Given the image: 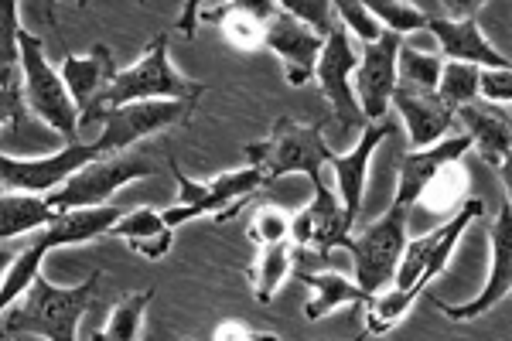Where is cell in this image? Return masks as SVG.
I'll return each instance as SVG.
<instances>
[{"label": "cell", "instance_id": "cell-1", "mask_svg": "<svg viewBox=\"0 0 512 341\" xmlns=\"http://www.w3.org/2000/svg\"><path fill=\"white\" fill-rule=\"evenodd\" d=\"M482 215H485V202L468 198L441 229H431L427 236L407 239V249H403V256H400L393 284L373 294L366 301V307H362V311H366V335H386V331H393L396 324L407 318L410 307L417 304V297L427 294L434 277L444 273V266H448L451 253L458 249L468 226H472L475 219H482Z\"/></svg>", "mask_w": 512, "mask_h": 341}, {"label": "cell", "instance_id": "cell-2", "mask_svg": "<svg viewBox=\"0 0 512 341\" xmlns=\"http://www.w3.org/2000/svg\"><path fill=\"white\" fill-rule=\"evenodd\" d=\"M103 273L93 270L79 287H55L45 277L31 280V287L0 314V338H45V341H79V324L93 307L96 287Z\"/></svg>", "mask_w": 512, "mask_h": 341}, {"label": "cell", "instance_id": "cell-3", "mask_svg": "<svg viewBox=\"0 0 512 341\" xmlns=\"http://www.w3.org/2000/svg\"><path fill=\"white\" fill-rule=\"evenodd\" d=\"M205 96L202 82L185 79L171 65V35L164 31L144 48V55L134 65L117 72V79L110 82L103 103L96 110V123H103V116L110 110H120L127 103H151V99H171V103H192Z\"/></svg>", "mask_w": 512, "mask_h": 341}, {"label": "cell", "instance_id": "cell-4", "mask_svg": "<svg viewBox=\"0 0 512 341\" xmlns=\"http://www.w3.org/2000/svg\"><path fill=\"white\" fill-rule=\"evenodd\" d=\"M328 140L321 123H297L280 116L274 130L263 140L246 144V164L263 174V185L284 178V174H308L311 185L321 181V168L328 164Z\"/></svg>", "mask_w": 512, "mask_h": 341}, {"label": "cell", "instance_id": "cell-5", "mask_svg": "<svg viewBox=\"0 0 512 341\" xmlns=\"http://www.w3.org/2000/svg\"><path fill=\"white\" fill-rule=\"evenodd\" d=\"M168 168L178 181V202L161 209V219H164V226L175 232L185 226V222L202 219V215H212L216 222H229L243 209L246 195L263 188V174L250 168V164L239 171L219 174V178H212V181H192L178 168V161H168Z\"/></svg>", "mask_w": 512, "mask_h": 341}, {"label": "cell", "instance_id": "cell-6", "mask_svg": "<svg viewBox=\"0 0 512 341\" xmlns=\"http://www.w3.org/2000/svg\"><path fill=\"white\" fill-rule=\"evenodd\" d=\"M18 45H21L18 86H21V96H24V110L35 113L45 127L59 130L65 140H72V144H76L79 110H76V103L69 99V89H65L62 76L52 69V65H48L41 38L21 31Z\"/></svg>", "mask_w": 512, "mask_h": 341}, {"label": "cell", "instance_id": "cell-7", "mask_svg": "<svg viewBox=\"0 0 512 341\" xmlns=\"http://www.w3.org/2000/svg\"><path fill=\"white\" fill-rule=\"evenodd\" d=\"M407 215L410 209L400 205L393 198L390 209L379 215L376 222H369L359 236L345 239L342 249H349L355 256V284H359L366 294H379L393 284L396 266H400V256L407 249Z\"/></svg>", "mask_w": 512, "mask_h": 341}, {"label": "cell", "instance_id": "cell-8", "mask_svg": "<svg viewBox=\"0 0 512 341\" xmlns=\"http://www.w3.org/2000/svg\"><path fill=\"white\" fill-rule=\"evenodd\" d=\"M158 174V164L147 154L127 151V154H110V157H96L93 164H86L79 174H72L69 181L48 195L55 212H69V209H103L113 195L130 185L137 178H151Z\"/></svg>", "mask_w": 512, "mask_h": 341}, {"label": "cell", "instance_id": "cell-9", "mask_svg": "<svg viewBox=\"0 0 512 341\" xmlns=\"http://www.w3.org/2000/svg\"><path fill=\"white\" fill-rule=\"evenodd\" d=\"M195 113L192 103H171V99H151V103H127L120 110H110L99 123V137L93 140L99 157L110 154H127L130 147L140 144L147 137L181 127L188 116Z\"/></svg>", "mask_w": 512, "mask_h": 341}, {"label": "cell", "instance_id": "cell-10", "mask_svg": "<svg viewBox=\"0 0 512 341\" xmlns=\"http://www.w3.org/2000/svg\"><path fill=\"white\" fill-rule=\"evenodd\" d=\"M93 144H69L65 151L48 157H11L0 154V188L24 191V195H52L72 174H79L86 164L96 161Z\"/></svg>", "mask_w": 512, "mask_h": 341}, {"label": "cell", "instance_id": "cell-11", "mask_svg": "<svg viewBox=\"0 0 512 341\" xmlns=\"http://www.w3.org/2000/svg\"><path fill=\"white\" fill-rule=\"evenodd\" d=\"M355 65H359V58H355L352 38L342 31V24H335L332 35L325 38V48H321V55H318L315 79L321 82V93H325L338 127L345 133L352 127L355 130L366 127V120H362V113H359V103H355V93H352Z\"/></svg>", "mask_w": 512, "mask_h": 341}, {"label": "cell", "instance_id": "cell-12", "mask_svg": "<svg viewBox=\"0 0 512 341\" xmlns=\"http://www.w3.org/2000/svg\"><path fill=\"white\" fill-rule=\"evenodd\" d=\"M403 38L393 31H383V38L373 45H362L359 65L352 76V93L359 103V113L366 123H379L390 113V96L396 86V52H400Z\"/></svg>", "mask_w": 512, "mask_h": 341}, {"label": "cell", "instance_id": "cell-13", "mask_svg": "<svg viewBox=\"0 0 512 341\" xmlns=\"http://www.w3.org/2000/svg\"><path fill=\"white\" fill-rule=\"evenodd\" d=\"M489 249H492V270H489V284L482 287V294L475 301L465 304H444L434 301L437 311L448 314L451 321H475L482 314H492L495 304H502L509 297L512 287V209H509V191L506 202L499 205V215L489 226Z\"/></svg>", "mask_w": 512, "mask_h": 341}, {"label": "cell", "instance_id": "cell-14", "mask_svg": "<svg viewBox=\"0 0 512 341\" xmlns=\"http://www.w3.org/2000/svg\"><path fill=\"white\" fill-rule=\"evenodd\" d=\"M352 236V222L345 215L335 191H328L325 178L315 181V198L301 212L291 215V243L297 249H315L318 256L342 249Z\"/></svg>", "mask_w": 512, "mask_h": 341}, {"label": "cell", "instance_id": "cell-15", "mask_svg": "<svg viewBox=\"0 0 512 341\" xmlns=\"http://www.w3.org/2000/svg\"><path fill=\"white\" fill-rule=\"evenodd\" d=\"M263 48L277 52L284 58V69H287V86H308L315 79V65L318 55L325 48V38H318L311 28H304L294 14H287L284 7L274 4L267 18V31H263Z\"/></svg>", "mask_w": 512, "mask_h": 341}, {"label": "cell", "instance_id": "cell-16", "mask_svg": "<svg viewBox=\"0 0 512 341\" xmlns=\"http://www.w3.org/2000/svg\"><path fill=\"white\" fill-rule=\"evenodd\" d=\"M117 72L120 69H117V62H113V52L103 41L93 45L89 55H65L59 76L65 82V89H69V99L79 110V127L96 123V110H99V103H103L110 82L117 79Z\"/></svg>", "mask_w": 512, "mask_h": 341}, {"label": "cell", "instance_id": "cell-17", "mask_svg": "<svg viewBox=\"0 0 512 341\" xmlns=\"http://www.w3.org/2000/svg\"><path fill=\"white\" fill-rule=\"evenodd\" d=\"M390 106H396V113L407 123L410 147H414V151H427V147L441 144L454 127V110H448V106L441 103V96H437L434 89L396 82Z\"/></svg>", "mask_w": 512, "mask_h": 341}, {"label": "cell", "instance_id": "cell-18", "mask_svg": "<svg viewBox=\"0 0 512 341\" xmlns=\"http://www.w3.org/2000/svg\"><path fill=\"white\" fill-rule=\"evenodd\" d=\"M427 31L441 41V55L448 62L475 65V69H509V58L492 45L478 28V11L461 14V18H431L427 14Z\"/></svg>", "mask_w": 512, "mask_h": 341}, {"label": "cell", "instance_id": "cell-19", "mask_svg": "<svg viewBox=\"0 0 512 341\" xmlns=\"http://www.w3.org/2000/svg\"><path fill=\"white\" fill-rule=\"evenodd\" d=\"M454 127H461V137H468V144L475 147L489 168L502 174V185L509 191V154H512V130H509V113H492V106L472 103L454 110Z\"/></svg>", "mask_w": 512, "mask_h": 341}, {"label": "cell", "instance_id": "cell-20", "mask_svg": "<svg viewBox=\"0 0 512 341\" xmlns=\"http://www.w3.org/2000/svg\"><path fill=\"white\" fill-rule=\"evenodd\" d=\"M390 133H393V123H386V120L366 123V127H362L359 144H355L349 154H335L332 151V157H328V168H332L335 178H338V202H342V209H345V215H349L352 226H355V219H359V212H362L369 161H373L376 147L383 144Z\"/></svg>", "mask_w": 512, "mask_h": 341}, {"label": "cell", "instance_id": "cell-21", "mask_svg": "<svg viewBox=\"0 0 512 341\" xmlns=\"http://www.w3.org/2000/svg\"><path fill=\"white\" fill-rule=\"evenodd\" d=\"M468 151H472V144H468V137H461V133L458 137H444L441 144L427 147V151H410L400 164V178H396L393 198L400 205H407V209H414L420 191L431 185L444 168L458 164Z\"/></svg>", "mask_w": 512, "mask_h": 341}, {"label": "cell", "instance_id": "cell-22", "mask_svg": "<svg viewBox=\"0 0 512 341\" xmlns=\"http://www.w3.org/2000/svg\"><path fill=\"white\" fill-rule=\"evenodd\" d=\"M113 239H123L134 253L147 256V260H161L164 253L175 243V229L164 226L161 209H130L123 212L113 229L106 232Z\"/></svg>", "mask_w": 512, "mask_h": 341}, {"label": "cell", "instance_id": "cell-23", "mask_svg": "<svg viewBox=\"0 0 512 341\" xmlns=\"http://www.w3.org/2000/svg\"><path fill=\"white\" fill-rule=\"evenodd\" d=\"M301 284L311 287V301L304 304V318L308 321H321L325 314H332L335 307H349L359 304L366 307V301L373 294H366L355 280L342 277V273H308V270H297Z\"/></svg>", "mask_w": 512, "mask_h": 341}, {"label": "cell", "instance_id": "cell-24", "mask_svg": "<svg viewBox=\"0 0 512 341\" xmlns=\"http://www.w3.org/2000/svg\"><path fill=\"white\" fill-rule=\"evenodd\" d=\"M48 195H24V191H0V239L31 236L55 222Z\"/></svg>", "mask_w": 512, "mask_h": 341}, {"label": "cell", "instance_id": "cell-25", "mask_svg": "<svg viewBox=\"0 0 512 341\" xmlns=\"http://www.w3.org/2000/svg\"><path fill=\"white\" fill-rule=\"evenodd\" d=\"M154 301V287H140L134 294L120 297L110 307V318L89 341H144L147 307Z\"/></svg>", "mask_w": 512, "mask_h": 341}, {"label": "cell", "instance_id": "cell-26", "mask_svg": "<svg viewBox=\"0 0 512 341\" xmlns=\"http://www.w3.org/2000/svg\"><path fill=\"white\" fill-rule=\"evenodd\" d=\"M274 4H222L219 28L236 52H256L263 48V31Z\"/></svg>", "mask_w": 512, "mask_h": 341}, {"label": "cell", "instance_id": "cell-27", "mask_svg": "<svg viewBox=\"0 0 512 341\" xmlns=\"http://www.w3.org/2000/svg\"><path fill=\"white\" fill-rule=\"evenodd\" d=\"M294 270V249L291 239L274 246H260V256L250 266V280H253V297L260 304H270L277 297L280 284L287 280V273Z\"/></svg>", "mask_w": 512, "mask_h": 341}, {"label": "cell", "instance_id": "cell-28", "mask_svg": "<svg viewBox=\"0 0 512 341\" xmlns=\"http://www.w3.org/2000/svg\"><path fill=\"white\" fill-rule=\"evenodd\" d=\"M424 202L431 212H458L461 205L468 202V171L458 164H451V168H444L437 178L420 191L417 205Z\"/></svg>", "mask_w": 512, "mask_h": 341}, {"label": "cell", "instance_id": "cell-29", "mask_svg": "<svg viewBox=\"0 0 512 341\" xmlns=\"http://www.w3.org/2000/svg\"><path fill=\"white\" fill-rule=\"evenodd\" d=\"M21 4L14 0H0V86L18 82L21 69Z\"/></svg>", "mask_w": 512, "mask_h": 341}, {"label": "cell", "instance_id": "cell-30", "mask_svg": "<svg viewBox=\"0 0 512 341\" xmlns=\"http://www.w3.org/2000/svg\"><path fill=\"white\" fill-rule=\"evenodd\" d=\"M478 72H482V69H475V65L444 62L434 93L441 96V103L448 106V110L472 106V103H478Z\"/></svg>", "mask_w": 512, "mask_h": 341}, {"label": "cell", "instance_id": "cell-31", "mask_svg": "<svg viewBox=\"0 0 512 341\" xmlns=\"http://www.w3.org/2000/svg\"><path fill=\"white\" fill-rule=\"evenodd\" d=\"M444 62L431 52H420V48L400 45L396 52V82H410V86L420 89H437V79H441Z\"/></svg>", "mask_w": 512, "mask_h": 341}, {"label": "cell", "instance_id": "cell-32", "mask_svg": "<svg viewBox=\"0 0 512 341\" xmlns=\"http://www.w3.org/2000/svg\"><path fill=\"white\" fill-rule=\"evenodd\" d=\"M369 14L383 24V31L393 35H407V31H427V14L417 4H403V0H373L366 4Z\"/></svg>", "mask_w": 512, "mask_h": 341}, {"label": "cell", "instance_id": "cell-33", "mask_svg": "<svg viewBox=\"0 0 512 341\" xmlns=\"http://www.w3.org/2000/svg\"><path fill=\"white\" fill-rule=\"evenodd\" d=\"M332 11L345 35L349 38L355 35V41H362V45H373V41L383 38V24L369 14V7L362 4V0H335Z\"/></svg>", "mask_w": 512, "mask_h": 341}, {"label": "cell", "instance_id": "cell-34", "mask_svg": "<svg viewBox=\"0 0 512 341\" xmlns=\"http://www.w3.org/2000/svg\"><path fill=\"white\" fill-rule=\"evenodd\" d=\"M250 239L256 246H274L291 239V212L277 209V205L256 209V215L250 219Z\"/></svg>", "mask_w": 512, "mask_h": 341}, {"label": "cell", "instance_id": "cell-35", "mask_svg": "<svg viewBox=\"0 0 512 341\" xmlns=\"http://www.w3.org/2000/svg\"><path fill=\"white\" fill-rule=\"evenodd\" d=\"M287 14H294L297 21L304 24V28H311L318 38H328L335 28V11H332V0H284Z\"/></svg>", "mask_w": 512, "mask_h": 341}, {"label": "cell", "instance_id": "cell-36", "mask_svg": "<svg viewBox=\"0 0 512 341\" xmlns=\"http://www.w3.org/2000/svg\"><path fill=\"white\" fill-rule=\"evenodd\" d=\"M478 99L485 103H502L506 106L512 99V72L509 69H485L478 72Z\"/></svg>", "mask_w": 512, "mask_h": 341}, {"label": "cell", "instance_id": "cell-37", "mask_svg": "<svg viewBox=\"0 0 512 341\" xmlns=\"http://www.w3.org/2000/svg\"><path fill=\"white\" fill-rule=\"evenodd\" d=\"M24 120H28V110H24L21 86L18 82L0 86V127H4V123H24Z\"/></svg>", "mask_w": 512, "mask_h": 341}, {"label": "cell", "instance_id": "cell-38", "mask_svg": "<svg viewBox=\"0 0 512 341\" xmlns=\"http://www.w3.org/2000/svg\"><path fill=\"white\" fill-rule=\"evenodd\" d=\"M212 341H280L277 331H256V328H246L239 321H222L216 328Z\"/></svg>", "mask_w": 512, "mask_h": 341}, {"label": "cell", "instance_id": "cell-39", "mask_svg": "<svg viewBox=\"0 0 512 341\" xmlns=\"http://www.w3.org/2000/svg\"><path fill=\"white\" fill-rule=\"evenodd\" d=\"M14 249H7V246H0V284H4V277H7V270H11V263H14Z\"/></svg>", "mask_w": 512, "mask_h": 341}, {"label": "cell", "instance_id": "cell-40", "mask_svg": "<svg viewBox=\"0 0 512 341\" xmlns=\"http://www.w3.org/2000/svg\"><path fill=\"white\" fill-rule=\"evenodd\" d=\"M0 341H18V338H0Z\"/></svg>", "mask_w": 512, "mask_h": 341}]
</instances>
